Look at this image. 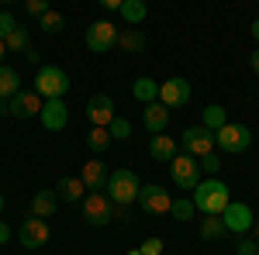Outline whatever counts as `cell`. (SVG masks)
I'll return each mask as SVG.
<instances>
[{"instance_id": "15", "label": "cell", "mask_w": 259, "mask_h": 255, "mask_svg": "<svg viewBox=\"0 0 259 255\" xmlns=\"http://www.w3.org/2000/svg\"><path fill=\"white\" fill-rule=\"evenodd\" d=\"M87 118L94 128H107L111 118H114V100L107 97V93H94L90 104H87Z\"/></svg>"}, {"instance_id": "27", "label": "cell", "mask_w": 259, "mask_h": 255, "mask_svg": "<svg viewBox=\"0 0 259 255\" xmlns=\"http://www.w3.org/2000/svg\"><path fill=\"white\" fill-rule=\"evenodd\" d=\"M38 28L45 31V35H59L62 28H66V18H62L59 11H52V7H49V11L38 18Z\"/></svg>"}, {"instance_id": "10", "label": "cell", "mask_w": 259, "mask_h": 255, "mask_svg": "<svg viewBox=\"0 0 259 255\" xmlns=\"http://www.w3.org/2000/svg\"><path fill=\"white\" fill-rule=\"evenodd\" d=\"M180 145H183V152L187 156H207V152H214V131L211 128H204V124H197V128H187L183 131V138H180Z\"/></svg>"}, {"instance_id": "39", "label": "cell", "mask_w": 259, "mask_h": 255, "mask_svg": "<svg viewBox=\"0 0 259 255\" xmlns=\"http://www.w3.org/2000/svg\"><path fill=\"white\" fill-rule=\"evenodd\" d=\"M24 56H28V62H35V66H38V62H41V56H38V52H35V48H28Z\"/></svg>"}, {"instance_id": "37", "label": "cell", "mask_w": 259, "mask_h": 255, "mask_svg": "<svg viewBox=\"0 0 259 255\" xmlns=\"http://www.w3.org/2000/svg\"><path fill=\"white\" fill-rule=\"evenodd\" d=\"M7 241H11V228L0 221V245H7Z\"/></svg>"}, {"instance_id": "22", "label": "cell", "mask_w": 259, "mask_h": 255, "mask_svg": "<svg viewBox=\"0 0 259 255\" xmlns=\"http://www.w3.org/2000/svg\"><path fill=\"white\" fill-rule=\"evenodd\" d=\"M132 93H135V100H142V104H152V100H159V83L149 79V76H139L132 83Z\"/></svg>"}, {"instance_id": "31", "label": "cell", "mask_w": 259, "mask_h": 255, "mask_svg": "<svg viewBox=\"0 0 259 255\" xmlns=\"http://www.w3.org/2000/svg\"><path fill=\"white\" fill-rule=\"evenodd\" d=\"M169 214L177 217V221H190V217H194V200H173Z\"/></svg>"}, {"instance_id": "30", "label": "cell", "mask_w": 259, "mask_h": 255, "mask_svg": "<svg viewBox=\"0 0 259 255\" xmlns=\"http://www.w3.org/2000/svg\"><path fill=\"white\" fill-rule=\"evenodd\" d=\"M107 131H111V141H124V138L132 135V124L114 114V118H111V124H107Z\"/></svg>"}, {"instance_id": "38", "label": "cell", "mask_w": 259, "mask_h": 255, "mask_svg": "<svg viewBox=\"0 0 259 255\" xmlns=\"http://www.w3.org/2000/svg\"><path fill=\"white\" fill-rule=\"evenodd\" d=\"M97 4H100V7H107V11H118L124 0H97Z\"/></svg>"}, {"instance_id": "36", "label": "cell", "mask_w": 259, "mask_h": 255, "mask_svg": "<svg viewBox=\"0 0 259 255\" xmlns=\"http://www.w3.org/2000/svg\"><path fill=\"white\" fill-rule=\"evenodd\" d=\"M239 255H256V241L242 238V241H239Z\"/></svg>"}, {"instance_id": "6", "label": "cell", "mask_w": 259, "mask_h": 255, "mask_svg": "<svg viewBox=\"0 0 259 255\" xmlns=\"http://www.w3.org/2000/svg\"><path fill=\"white\" fill-rule=\"evenodd\" d=\"M190 97H194V86H190V79L183 76H169L166 83H159V104L162 107H187L190 104Z\"/></svg>"}, {"instance_id": "9", "label": "cell", "mask_w": 259, "mask_h": 255, "mask_svg": "<svg viewBox=\"0 0 259 255\" xmlns=\"http://www.w3.org/2000/svg\"><path fill=\"white\" fill-rule=\"evenodd\" d=\"M114 45H118V28H114L111 21H94V24L87 28V48H90V52L104 56V52H111Z\"/></svg>"}, {"instance_id": "29", "label": "cell", "mask_w": 259, "mask_h": 255, "mask_svg": "<svg viewBox=\"0 0 259 255\" xmlns=\"http://www.w3.org/2000/svg\"><path fill=\"white\" fill-rule=\"evenodd\" d=\"M4 45H7V52H28L31 41H28V31H24L21 24H14V31L4 38Z\"/></svg>"}, {"instance_id": "1", "label": "cell", "mask_w": 259, "mask_h": 255, "mask_svg": "<svg viewBox=\"0 0 259 255\" xmlns=\"http://www.w3.org/2000/svg\"><path fill=\"white\" fill-rule=\"evenodd\" d=\"M228 200H232V190L221 179H200L194 186V207L204 214H221L228 207Z\"/></svg>"}, {"instance_id": "45", "label": "cell", "mask_w": 259, "mask_h": 255, "mask_svg": "<svg viewBox=\"0 0 259 255\" xmlns=\"http://www.w3.org/2000/svg\"><path fill=\"white\" fill-rule=\"evenodd\" d=\"M0 4H14V0H0Z\"/></svg>"}, {"instance_id": "42", "label": "cell", "mask_w": 259, "mask_h": 255, "mask_svg": "<svg viewBox=\"0 0 259 255\" xmlns=\"http://www.w3.org/2000/svg\"><path fill=\"white\" fill-rule=\"evenodd\" d=\"M4 56H7V45H4V38H0V62H4Z\"/></svg>"}, {"instance_id": "24", "label": "cell", "mask_w": 259, "mask_h": 255, "mask_svg": "<svg viewBox=\"0 0 259 255\" xmlns=\"http://www.w3.org/2000/svg\"><path fill=\"white\" fill-rule=\"evenodd\" d=\"M118 14H121L124 21H128L132 28H135V24H142V21H145L149 7H145V0H124V4L118 7Z\"/></svg>"}, {"instance_id": "8", "label": "cell", "mask_w": 259, "mask_h": 255, "mask_svg": "<svg viewBox=\"0 0 259 255\" xmlns=\"http://www.w3.org/2000/svg\"><path fill=\"white\" fill-rule=\"evenodd\" d=\"M83 221L90 228H104L111 221V196H104L100 190H90L83 196Z\"/></svg>"}, {"instance_id": "28", "label": "cell", "mask_w": 259, "mask_h": 255, "mask_svg": "<svg viewBox=\"0 0 259 255\" xmlns=\"http://www.w3.org/2000/svg\"><path fill=\"white\" fill-rule=\"evenodd\" d=\"M221 124H228V114H225V107H221V104H207V107H204V128L218 131Z\"/></svg>"}, {"instance_id": "17", "label": "cell", "mask_w": 259, "mask_h": 255, "mask_svg": "<svg viewBox=\"0 0 259 255\" xmlns=\"http://www.w3.org/2000/svg\"><path fill=\"white\" fill-rule=\"evenodd\" d=\"M142 124L152 131V135H159L169 128V107H162L159 100H152V104H145V111H142Z\"/></svg>"}, {"instance_id": "2", "label": "cell", "mask_w": 259, "mask_h": 255, "mask_svg": "<svg viewBox=\"0 0 259 255\" xmlns=\"http://www.w3.org/2000/svg\"><path fill=\"white\" fill-rule=\"evenodd\" d=\"M66 90H69V76H66V69L59 66H38V73H35V93L45 100H62L66 97Z\"/></svg>"}, {"instance_id": "25", "label": "cell", "mask_w": 259, "mask_h": 255, "mask_svg": "<svg viewBox=\"0 0 259 255\" xmlns=\"http://www.w3.org/2000/svg\"><path fill=\"white\" fill-rule=\"evenodd\" d=\"M221 235H228L221 214H204V221H200V238H204V241H218Z\"/></svg>"}, {"instance_id": "40", "label": "cell", "mask_w": 259, "mask_h": 255, "mask_svg": "<svg viewBox=\"0 0 259 255\" xmlns=\"http://www.w3.org/2000/svg\"><path fill=\"white\" fill-rule=\"evenodd\" d=\"M249 35H252V38H256V41H259V18H256V21H252V24H249Z\"/></svg>"}, {"instance_id": "23", "label": "cell", "mask_w": 259, "mask_h": 255, "mask_svg": "<svg viewBox=\"0 0 259 255\" xmlns=\"http://www.w3.org/2000/svg\"><path fill=\"white\" fill-rule=\"evenodd\" d=\"M118 48H124L128 56H139L142 48H145V35H142L139 28H128V31H118Z\"/></svg>"}, {"instance_id": "19", "label": "cell", "mask_w": 259, "mask_h": 255, "mask_svg": "<svg viewBox=\"0 0 259 255\" xmlns=\"http://www.w3.org/2000/svg\"><path fill=\"white\" fill-rule=\"evenodd\" d=\"M83 179L80 176H62L59 183H56V193H59V200H66V203H76V200H83Z\"/></svg>"}, {"instance_id": "4", "label": "cell", "mask_w": 259, "mask_h": 255, "mask_svg": "<svg viewBox=\"0 0 259 255\" xmlns=\"http://www.w3.org/2000/svg\"><path fill=\"white\" fill-rule=\"evenodd\" d=\"M107 190H111V203L128 207V203L139 200V176L132 169H114L111 179H107Z\"/></svg>"}, {"instance_id": "11", "label": "cell", "mask_w": 259, "mask_h": 255, "mask_svg": "<svg viewBox=\"0 0 259 255\" xmlns=\"http://www.w3.org/2000/svg\"><path fill=\"white\" fill-rule=\"evenodd\" d=\"M221 221H225V231H232V235H245L249 228H252V207L249 203H239V200H228V207L221 211Z\"/></svg>"}, {"instance_id": "3", "label": "cell", "mask_w": 259, "mask_h": 255, "mask_svg": "<svg viewBox=\"0 0 259 255\" xmlns=\"http://www.w3.org/2000/svg\"><path fill=\"white\" fill-rule=\"evenodd\" d=\"M214 145H218L221 152H228V156H239V152H249V145H252V131L245 128V124H221L218 131H214Z\"/></svg>"}, {"instance_id": "21", "label": "cell", "mask_w": 259, "mask_h": 255, "mask_svg": "<svg viewBox=\"0 0 259 255\" xmlns=\"http://www.w3.org/2000/svg\"><path fill=\"white\" fill-rule=\"evenodd\" d=\"M18 90H21V73L14 66H4V62H0V100L14 97Z\"/></svg>"}, {"instance_id": "16", "label": "cell", "mask_w": 259, "mask_h": 255, "mask_svg": "<svg viewBox=\"0 0 259 255\" xmlns=\"http://www.w3.org/2000/svg\"><path fill=\"white\" fill-rule=\"evenodd\" d=\"M38 118H41V128H45V131H62L66 121H69V111H66L62 100H45Z\"/></svg>"}, {"instance_id": "34", "label": "cell", "mask_w": 259, "mask_h": 255, "mask_svg": "<svg viewBox=\"0 0 259 255\" xmlns=\"http://www.w3.org/2000/svg\"><path fill=\"white\" fill-rule=\"evenodd\" d=\"M197 162H200V173H218V166H221L214 152H207V156H200Z\"/></svg>"}, {"instance_id": "26", "label": "cell", "mask_w": 259, "mask_h": 255, "mask_svg": "<svg viewBox=\"0 0 259 255\" xmlns=\"http://www.w3.org/2000/svg\"><path fill=\"white\" fill-rule=\"evenodd\" d=\"M87 148H90L94 156H104V152L111 148V131H107V128H90V131H87Z\"/></svg>"}, {"instance_id": "41", "label": "cell", "mask_w": 259, "mask_h": 255, "mask_svg": "<svg viewBox=\"0 0 259 255\" xmlns=\"http://www.w3.org/2000/svg\"><path fill=\"white\" fill-rule=\"evenodd\" d=\"M249 66H252V69H256V73H259V48H256V52H252V56H249Z\"/></svg>"}, {"instance_id": "12", "label": "cell", "mask_w": 259, "mask_h": 255, "mask_svg": "<svg viewBox=\"0 0 259 255\" xmlns=\"http://www.w3.org/2000/svg\"><path fill=\"white\" fill-rule=\"evenodd\" d=\"M52 238V231H49V224H45V217H24V224H21V231H18V241L24 245V248H41L45 241Z\"/></svg>"}, {"instance_id": "46", "label": "cell", "mask_w": 259, "mask_h": 255, "mask_svg": "<svg viewBox=\"0 0 259 255\" xmlns=\"http://www.w3.org/2000/svg\"><path fill=\"white\" fill-rule=\"evenodd\" d=\"M0 211H4V196H0Z\"/></svg>"}, {"instance_id": "13", "label": "cell", "mask_w": 259, "mask_h": 255, "mask_svg": "<svg viewBox=\"0 0 259 255\" xmlns=\"http://www.w3.org/2000/svg\"><path fill=\"white\" fill-rule=\"evenodd\" d=\"M41 104H45V97H38L35 90H18L14 97L7 100V111H11L14 118L28 121V118H38L41 114Z\"/></svg>"}, {"instance_id": "5", "label": "cell", "mask_w": 259, "mask_h": 255, "mask_svg": "<svg viewBox=\"0 0 259 255\" xmlns=\"http://www.w3.org/2000/svg\"><path fill=\"white\" fill-rule=\"evenodd\" d=\"M169 179H173V186H180V190H194L200 183V162L194 156H173L169 159Z\"/></svg>"}, {"instance_id": "7", "label": "cell", "mask_w": 259, "mask_h": 255, "mask_svg": "<svg viewBox=\"0 0 259 255\" xmlns=\"http://www.w3.org/2000/svg\"><path fill=\"white\" fill-rule=\"evenodd\" d=\"M139 203H142L145 214H169L173 196L166 193V186H159V183H142L139 186Z\"/></svg>"}, {"instance_id": "18", "label": "cell", "mask_w": 259, "mask_h": 255, "mask_svg": "<svg viewBox=\"0 0 259 255\" xmlns=\"http://www.w3.org/2000/svg\"><path fill=\"white\" fill-rule=\"evenodd\" d=\"M149 156L156 159V162H169V159L177 156V141L166 135V131L152 135V141H149Z\"/></svg>"}, {"instance_id": "35", "label": "cell", "mask_w": 259, "mask_h": 255, "mask_svg": "<svg viewBox=\"0 0 259 255\" xmlns=\"http://www.w3.org/2000/svg\"><path fill=\"white\" fill-rule=\"evenodd\" d=\"M24 7H28L31 18H41V14L49 11V0H24Z\"/></svg>"}, {"instance_id": "43", "label": "cell", "mask_w": 259, "mask_h": 255, "mask_svg": "<svg viewBox=\"0 0 259 255\" xmlns=\"http://www.w3.org/2000/svg\"><path fill=\"white\" fill-rule=\"evenodd\" d=\"M0 114H11V111H7V104H4V100H0Z\"/></svg>"}, {"instance_id": "33", "label": "cell", "mask_w": 259, "mask_h": 255, "mask_svg": "<svg viewBox=\"0 0 259 255\" xmlns=\"http://www.w3.org/2000/svg\"><path fill=\"white\" fill-rule=\"evenodd\" d=\"M14 24H18V21H14L11 11H0V38H7V35L14 31Z\"/></svg>"}, {"instance_id": "44", "label": "cell", "mask_w": 259, "mask_h": 255, "mask_svg": "<svg viewBox=\"0 0 259 255\" xmlns=\"http://www.w3.org/2000/svg\"><path fill=\"white\" fill-rule=\"evenodd\" d=\"M256 255H259V238H256Z\"/></svg>"}, {"instance_id": "20", "label": "cell", "mask_w": 259, "mask_h": 255, "mask_svg": "<svg viewBox=\"0 0 259 255\" xmlns=\"http://www.w3.org/2000/svg\"><path fill=\"white\" fill-rule=\"evenodd\" d=\"M56 203H59V193H56V190H38L35 200H31V214H35V217L56 214Z\"/></svg>"}, {"instance_id": "14", "label": "cell", "mask_w": 259, "mask_h": 255, "mask_svg": "<svg viewBox=\"0 0 259 255\" xmlns=\"http://www.w3.org/2000/svg\"><path fill=\"white\" fill-rule=\"evenodd\" d=\"M80 179H83V186L87 190H107V179H111V169L104 166V159H87L83 162V173H80Z\"/></svg>"}, {"instance_id": "32", "label": "cell", "mask_w": 259, "mask_h": 255, "mask_svg": "<svg viewBox=\"0 0 259 255\" xmlns=\"http://www.w3.org/2000/svg\"><path fill=\"white\" fill-rule=\"evenodd\" d=\"M139 252L142 255H162V238H145L139 245Z\"/></svg>"}]
</instances>
